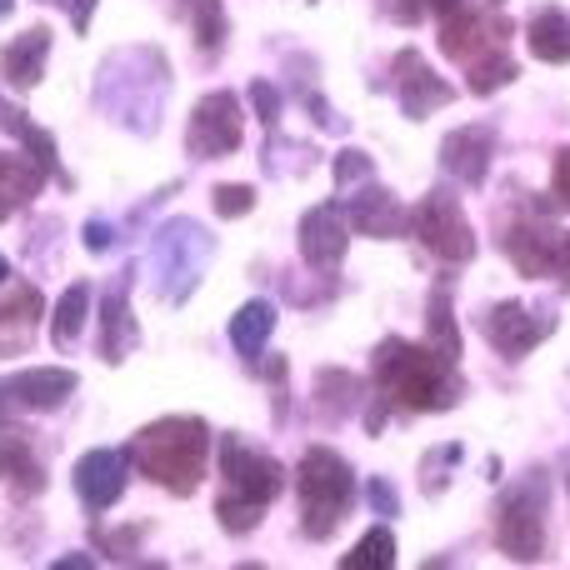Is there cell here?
Returning <instances> with one entry per match:
<instances>
[{
  "instance_id": "cell-1",
  "label": "cell",
  "mask_w": 570,
  "mask_h": 570,
  "mask_svg": "<svg viewBox=\"0 0 570 570\" xmlns=\"http://www.w3.org/2000/svg\"><path fill=\"white\" fill-rule=\"evenodd\" d=\"M371 381L375 395L395 411L411 415H431V411H451L461 405L465 381L455 371V361H445L435 345L425 341H401V335H385L371 355Z\"/></svg>"
},
{
  "instance_id": "cell-2",
  "label": "cell",
  "mask_w": 570,
  "mask_h": 570,
  "mask_svg": "<svg viewBox=\"0 0 570 570\" xmlns=\"http://www.w3.org/2000/svg\"><path fill=\"white\" fill-rule=\"evenodd\" d=\"M166 90H170V60L156 46H130L106 56V66L96 76V106L110 120L130 126L136 136H156Z\"/></svg>"
},
{
  "instance_id": "cell-3",
  "label": "cell",
  "mask_w": 570,
  "mask_h": 570,
  "mask_svg": "<svg viewBox=\"0 0 570 570\" xmlns=\"http://www.w3.org/2000/svg\"><path fill=\"white\" fill-rule=\"evenodd\" d=\"M126 455L146 481H156L160 491L186 501V495H196L200 481H206L210 431L196 415H166V421H150L146 431L130 435Z\"/></svg>"
},
{
  "instance_id": "cell-4",
  "label": "cell",
  "mask_w": 570,
  "mask_h": 570,
  "mask_svg": "<svg viewBox=\"0 0 570 570\" xmlns=\"http://www.w3.org/2000/svg\"><path fill=\"white\" fill-rule=\"evenodd\" d=\"M295 495H301V531L311 541H325L355 501L351 461L341 451H331V445H311L301 455V465H295Z\"/></svg>"
},
{
  "instance_id": "cell-5",
  "label": "cell",
  "mask_w": 570,
  "mask_h": 570,
  "mask_svg": "<svg viewBox=\"0 0 570 570\" xmlns=\"http://www.w3.org/2000/svg\"><path fill=\"white\" fill-rule=\"evenodd\" d=\"M216 250V240L206 236V226L190 216H176L156 230L150 240V271H156V295L170 305H186L196 295L200 276H206V261Z\"/></svg>"
},
{
  "instance_id": "cell-6",
  "label": "cell",
  "mask_w": 570,
  "mask_h": 570,
  "mask_svg": "<svg viewBox=\"0 0 570 570\" xmlns=\"http://www.w3.org/2000/svg\"><path fill=\"white\" fill-rule=\"evenodd\" d=\"M495 546H501V556H511L521 566H535L546 556V475H525L521 485H511L501 495Z\"/></svg>"
},
{
  "instance_id": "cell-7",
  "label": "cell",
  "mask_w": 570,
  "mask_h": 570,
  "mask_svg": "<svg viewBox=\"0 0 570 570\" xmlns=\"http://www.w3.org/2000/svg\"><path fill=\"white\" fill-rule=\"evenodd\" d=\"M411 230L421 236V246L431 250V256L445 261V266H465V261L475 256V230H471V220H465L461 200H455L451 190H431V196L415 200Z\"/></svg>"
},
{
  "instance_id": "cell-8",
  "label": "cell",
  "mask_w": 570,
  "mask_h": 570,
  "mask_svg": "<svg viewBox=\"0 0 570 570\" xmlns=\"http://www.w3.org/2000/svg\"><path fill=\"white\" fill-rule=\"evenodd\" d=\"M246 140V116H240V100L230 90H210L196 100L186 126V156L190 160H226L240 150Z\"/></svg>"
},
{
  "instance_id": "cell-9",
  "label": "cell",
  "mask_w": 570,
  "mask_h": 570,
  "mask_svg": "<svg viewBox=\"0 0 570 570\" xmlns=\"http://www.w3.org/2000/svg\"><path fill=\"white\" fill-rule=\"evenodd\" d=\"M220 475H226V495L250 505H271L285 491V465L276 455L246 445L240 435H226L220 441Z\"/></svg>"
},
{
  "instance_id": "cell-10",
  "label": "cell",
  "mask_w": 570,
  "mask_h": 570,
  "mask_svg": "<svg viewBox=\"0 0 570 570\" xmlns=\"http://www.w3.org/2000/svg\"><path fill=\"white\" fill-rule=\"evenodd\" d=\"M481 331L505 361H525V355L556 331V315H551V305H535L531 311V305H521V301H501L481 315Z\"/></svg>"
},
{
  "instance_id": "cell-11",
  "label": "cell",
  "mask_w": 570,
  "mask_h": 570,
  "mask_svg": "<svg viewBox=\"0 0 570 570\" xmlns=\"http://www.w3.org/2000/svg\"><path fill=\"white\" fill-rule=\"evenodd\" d=\"M505 36H511V26L505 20H485L475 6H455L451 16H441V50L455 60V66L475 70L481 60L501 56L505 50Z\"/></svg>"
},
{
  "instance_id": "cell-12",
  "label": "cell",
  "mask_w": 570,
  "mask_h": 570,
  "mask_svg": "<svg viewBox=\"0 0 570 570\" xmlns=\"http://www.w3.org/2000/svg\"><path fill=\"white\" fill-rule=\"evenodd\" d=\"M295 240H301V261L311 271H335L345 261V250H351V226H345V210L335 206V200L305 210Z\"/></svg>"
},
{
  "instance_id": "cell-13",
  "label": "cell",
  "mask_w": 570,
  "mask_h": 570,
  "mask_svg": "<svg viewBox=\"0 0 570 570\" xmlns=\"http://www.w3.org/2000/svg\"><path fill=\"white\" fill-rule=\"evenodd\" d=\"M126 475H130V455L126 451H106V445L86 451L76 461V495H80V505H86L90 515L110 511V505L126 495Z\"/></svg>"
},
{
  "instance_id": "cell-14",
  "label": "cell",
  "mask_w": 570,
  "mask_h": 570,
  "mask_svg": "<svg viewBox=\"0 0 570 570\" xmlns=\"http://www.w3.org/2000/svg\"><path fill=\"white\" fill-rule=\"evenodd\" d=\"M391 70H395V96H401V110H405L411 120H425L431 110H441V106H451V100H455V86L435 76V70L425 66V56H421L415 46L401 50Z\"/></svg>"
},
{
  "instance_id": "cell-15",
  "label": "cell",
  "mask_w": 570,
  "mask_h": 570,
  "mask_svg": "<svg viewBox=\"0 0 570 570\" xmlns=\"http://www.w3.org/2000/svg\"><path fill=\"white\" fill-rule=\"evenodd\" d=\"M40 315H46V301L36 285L10 281L0 291V355H26L40 331Z\"/></svg>"
},
{
  "instance_id": "cell-16",
  "label": "cell",
  "mask_w": 570,
  "mask_h": 570,
  "mask_svg": "<svg viewBox=\"0 0 570 570\" xmlns=\"http://www.w3.org/2000/svg\"><path fill=\"white\" fill-rule=\"evenodd\" d=\"M495 156V130L491 126H461L441 140V166L451 170L461 186H485Z\"/></svg>"
},
{
  "instance_id": "cell-17",
  "label": "cell",
  "mask_w": 570,
  "mask_h": 570,
  "mask_svg": "<svg viewBox=\"0 0 570 570\" xmlns=\"http://www.w3.org/2000/svg\"><path fill=\"white\" fill-rule=\"evenodd\" d=\"M76 385H80L76 371H66V365H30V371L10 375L6 395L20 411H60L66 395H76Z\"/></svg>"
},
{
  "instance_id": "cell-18",
  "label": "cell",
  "mask_w": 570,
  "mask_h": 570,
  "mask_svg": "<svg viewBox=\"0 0 570 570\" xmlns=\"http://www.w3.org/2000/svg\"><path fill=\"white\" fill-rule=\"evenodd\" d=\"M345 216H351V226L361 230V236H375V240H401L405 230H411V210H405L385 186H371V180H365L361 196H351V210H345Z\"/></svg>"
},
{
  "instance_id": "cell-19",
  "label": "cell",
  "mask_w": 570,
  "mask_h": 570,
  "mask_svg": "<svg viewBox=\"0 0 570 570\" xmlns=\"http://www.w3.org/2000/svg\"><path fill=\"white\" fill-rule=\"evenodd\" d=\"M561 230L551 226H511L505 230V256H511V266L521 271L525 281L531 276H551V271H561Z\"/></svg>"
},
{
  "instance_id": "cell-20",
  "label": "cell",
  "mask_w": 570,
  "mask_h": 570,
  "mask_svg": "<svg viewBox=\"0 0 570 570\" xmlns=\"http://www.w3.org/2000/svg\"><path fill=\"white\" fill-rule=\"evenodd\" d=\"M50 170L40 166L30 150H0V220L20 216L30 200L40 196Z\"/></svg>"
},
{
  "instance_id": "cell-21",
  "label": "cell",
  "mask_w": 570,
  "mask_h": 570,
  "mask_svg": "<svg viewBox=\"0 0 570 570\" xmlns=\"http://www.w3.org/2000/svg\"><path fill=\"white\" fill-rule=\"evenodd\" d=\"M136 345H140V331H136V315H130L126 281H120L100 295V355H106L110 365H120Z\"/></svg>"
},
{
  "instance_id": "cell-22",
  "label": "cell",
  "mask_w": 570,
  "mask_h": 570,
  "mask_svg": "<svg viewBox=\"0 0 570 570\" xmlns=\"http://www.w3.org/2000/svg\"><path fill=\"white\" fill-rule=\"evenodd\" d=\"M50 56V30L46 26H30L20 36H10V46L0 50V70L16 90H36L40 86V70H46Z\"/></svg>"
},
{
  "instance_id": "cell-23",
  "label": "cell",
  "mask_w": 570,
  "mask_h": 570,
  "mask_svg": "<svg viewBox=\"0 0 570 570\" xmlns=\"http://www.w3.org/2000/svg\"><path fill=\"white\" fill-rule=\"evenodd\" d=\"M0 461H6V471H10V491H16L20 501H30V495L46 491V465H40L30 431H16V425H10L6 441H0Z\"/></svg>"
},
{
  "instance_id": "cell-24",
  "label": "cell",
  "mask_w": 570,
  "mask_h": 570,
  "mask_svg": "<svg viewBox=\"0 0 570 570\" xmlns=\"http://www.w3.org/2000/svg\"><path fill=\"white\" fill-rule=\"evenodd\" d=\"M271 331H276V305H271V301H246L236 315H230V345H236L250 365L261 361Z\"/></svg>"
},
{
  "instance_id": "cell-25",
  "label": "cell",
  "mask_w": 570,
  "mask_h": 570,
  "mask_svg": "<svg viewBox=\"0 0 570 570\" xmlns=\"http://www.w3.org/2000/svg\"><path fill=\"white\" fill-rule=\"evenodd\" d=\"M176 16L190 20V36H196V50L200 56H220L226 50V6L220 0H176Z\"/></svg>"
},
{
  "instance_id": "cell-26",
  "label": "cell",
  "mask_w": 570,
  "mask_h": 570,
  "mask_svg": "<svg viewBox=\"0 0 570 570\" xmlns=\"http://www.w3.org/2000/svg\"><path fill=\"white\" fill-rule=\"evenodd\" d=\"M525 46L535 60L546 66H566L570 60V16L566 10H541V16L525 26Z\"/></svg>"
},
{
  "instance_id": "cell-27",
  "label": "cell",
  "mask_w": 570,
  "mask_h": 570,
  "mask_svg": "<svg viewBox=\"0 0 570 570\" xmlns=\"http://www.w3.org/2000/svg\"><path fill=\"white\" fill-rule=\"evenodd\" d=\"M90 321V285L76 281L66 285V295L56 301V311H50V341L60 345V351H70V345L80 341V331H86Z\"/></svg>"
},
{
  "instance_id": "cell-28",
  "label": "cell",
  "mask_w": 570,
  "mask_h": 570,
  "mask_svg": "<svg viewBox=\"0 0 570 570\" xmlns=\"http://www.w3.org/2000/svg\"><path fill=\"white\" fill-rule=\"evenodd\" d=\"M0 130H6V136H16L20 146L30 150V156L40 160V166L50 170V176L60 180V186H70L66 180V170H60V156H56V140L46 136V130L36 126V120H26V110H0Z\"/></svg>"
},
{
  "instance_id": "cell-29",
  "label": "cell",
  "mask_w": 570,
  "mask_h": 570,
  "mask_svg": "<svg viewBox=\"0 0 570 570\" xmlns=\"http://www.w3.org/2000/svg\"><path fill=\"white\" fill-rule=\"evenodd\" d=\"M425 345L445 355V361H461V331H455V315H451V285H435L431 305H425Z\"/></svg>"
},
{
  "instance_id": "cell-30",
  "label": "cell",
  "mask_w": 570,
  "mask_h": 570,
  "mask_svg": "<svg viewBox=\"0 0 570 570\" xmlns=\"http://www.w3.org/2000/svg\"><path fill=\"white\" fill-rule=\"evenodd\" d=\"M395 566V535L385 525L365 531L351 556H341V570H391Z\"/></svg>"
},
{
  "instance_id": "cell-31",
  "label": "cell",
  "mask_w": 570,
  "mask_h": 570,
  "mask_svg": "<svg viewBox=\"0 0 570 570\" xmlns=\"http://www.w3.org/2000/svg\"><path fill=\"white\" fill-rule=\"evenodd\" d=\"M315 395H321V411L331 415V421H341V415H351L355 395H361V381H355L351 371H321L315 375Z\"/></svg>"
},
{
  "instance_id": "cell-32",
  "label": "cell",
  "mask_w": 570,
  "mask_h": 570,
  "mask_svg": "<svg viewBox=\"0 0 570 570\" xmlns=\"http://www.w3.org/2000/svg\"><path fill=\"white\" fill-rule=\"evenodd\" d=\"M461 445L455 441H445V445H431V451L421 455V491L425 495H441L445 485H451V471L461 465Z\"/></svg>"
},
{
  "instance_id": "cell-33",
  "label": "cell",
  "mask_w": 570,
  "mask_h": 570,
  "mask_svg": "<svg viewBox=\"0 0 570 570\" xmlns=\"http://www.w3.org/2000/svg\"><path fill=\"white\" fill-rule=\"evenodd\" d=\"M515 70H521V66H515V60L501 50V56L481 60V66H475V70H465V76H471V90H475V96H491V90L511 86V80H515Z\"/></svg>"
},
{
  "instance_id": "cell-34",
  "label": "cell",
  "mask_w": 570,
  "mask_h": 570,
  "mask_svg": "<svg viewBox=\"0 0 570 570\" xmlns=\"http://www.w3.org/2000/svg\"><path fill=\"white\" fill-rule=\"evenodd\" d=\"M261 511H266V505L236 501V495H226V491H220V501H216L220 531H230V535H246V531H256V525H261Z\"/></svg>"
},
{
  "instance_id": "cell-35",
  "label": "cell",
  "mask_w": 570,
  "mask_h": 570,
  "mask_svg": "<svg viewBox=\"0 0 570 570\" xmlns=\"http://www.w3.org/2000/svg\"><path fill=\"white\" fill-rule=\"evenodd\" d=\"M210 206H216L220 220H240V216H250V210H256V190H250V186H236V180H230V186H216V190H210Z\"/></svg>"
},
{
  "instance_id": "cell-36",
  "label": "cell",
  "mask_w": 570,
  "mask_h": 570,
  "mask_svg": "<svg viewBox=\"0 0 570 570\" xmlns=\"http://www.w3.org/2000/svg\"><path fill=\"white\" fill-rule=\"evenodd\" d=\"M365 505H371L375 515H385V521L401 515V495H395V485L385 481V475H371V481H365Z\"/></svg>"
},
{
  "instance_id": "cell-37",
  "label": "cell",
  "mask_w": 570,
  "mask_h": 570,
  "mask_svg": "<svg viewBox=\"0 0 570 570\" xmlns=\"http://www.w3.org/2000/svg\"><path fill=\"white\" fill-rule=\"evenodd\" d=\"M371 156H365V150H341V156H335V190H351L355 180L361 176H371Z\"/></svg>"
},
{
  "instance_id": "cell-38",
  "label": "cell",
  "mask_w": 570,
  "mask_h": 570,
  "mask_svg": "<svg viewBox=\"0 0 570 570\" xmlns=\"http://www.w3.org/2000/svg\"><path fill=\"white\" fill-rule=\"evenodd\" d=\"M250 100H256V110H261V126L276 130L281 126V90L271 86V80H250Z\"/></svg>"
},
{
  "instance_id": "cell-39",
  "label": "cell",
  "mask_w": 570,
  "mask_h": 570,
  "mask_svg": "<svg viewBox=\"0 0 570 570\" xmlns=\"http://www.w3.org/2000/svg\"><path fill=\"white\" fill-rule=\"evenodd\" d=\"M455 6H461V0H401L395 16H401L405 26H415V20H425V16H451Z\"/></svg>"
},
{
  "instance_id": "cell-40",
  "label": "cell",
  "mask_w": 570,
  "mask_h": 570,
  "mask_svg": "<svg viewBox=\"0 0 570 570\" xmlns=\"http://www.w3.org/2000/svg\"><path fill=\"white\" fill-rule=\"evenodd\" d=\"M80 240H86L90 256H106L110 246H116V226L110 220H86V230H80Z\"/></svg>"
},
{
  "instance_id": "cell-41",
  "label": "cell",
  "mask_w": 570,
  "mask_h": 570,
  "mask_svg": "<svg viewBox=\"0 0 570 570\" xmlns=\"http://www.w3.org/2000/svg\"><path fill=\"white\" fill-rule=\"evenodd\" d=\"M551 190H556V200L570 210V146L556 150V170H551Z\"/></svg>"
},
{
  "instance_id": "cell-42",
  "label": "cell",
  "mask_w": 570,
  "mask_h": 570,
  "mask_svg": "<svg viewBox=\"0 0 570 570\" xmlns=\"http://www.w3.org/2000/svg\"><path fill=\"white\" fill-rule=\"evenodd\" d=\"M60 6L70 10V26H76L80 36H86V30H90V16H96V6H100V0H60Z\"/></svg>"
},
{
  "instance_id": "cell-43",
  "label": "cell",
  "mask_w": 570,
  "mask_h": 570,
  "mask_svg": "<svg viewBox=\"0 0 570 570\" xmlns=\"http://www.w3.org/2000/svg\"><path fill=\"white\" fill-rule=\"evenodd\" d=\"M50 570H90V556H60V561H50Z\"/></svg>"
},
{
  "instance_id": "cell-44",
  "label": "cell",
  "mask_w": 570,
  "mask_h": 570,
  "mask_svg": "<svg viewBox=\"0 0 570 570\" xmlns=\"http://www.w3.org/2000/svg\"><path fill=\"white\" fill-rule=\"evenodd\" d=\"M561 281L570 285V236L561 240Z\"/></svg>"
},
{
  "instance_id": "cell-45",
  "label": "cell",
  "mask_w": 570,
  "mask_h": 570,
  "mask_svg": "<svg viewBox=\"0 0 570 570\" xmlns=\"http://www.w3.org/2000/svg\"><path fill=\"white\" fill-rule=\"evenodd\" d=\"M6 281H10V261L0 256V285H6Z\"/></svg>"
},
{
  "instance_id": "cell-46",
  "label": "cell",
  "mask_w": 570,
  "mask_h": 570,
  "mask_svg": "<svg viewBox=\"0 0 570 570\" xmlns=\"http://www.w3.org/2000/svg\"><path fill=\"white\" fill-rule=\"evenodd\" d=\"M10 6H16V0H0V16H10Z\"/></svg>"
},
{
  "instance_id": "cell-47",
  "label": "cell",
  "mask_w": 570,
  "mask_h": 570,
  "mask_svg": "<svg viewBox=\"0 0 570 570\" xmlns=\"http://www.w3.org/2000/svg\"><path fill=\"white\" fill-rule=\"evenodd\" d=\"M566 485H570V475H566Z\"/></svg>"
},
{
  "instance_id": "cell-48",
  "label": "cell",
  "mask_w": 570,
  "mask_h": 570,
  "mask_svg": "<svg viewBox=\"0 0 570 570\" xmlns=\"http://www.w3.org/2000/svg\"><path fill=\"white\" fill-rule=\"evenodd\" d=\"M0 465H6V461H0Z\"/></svg>"
}]
</instances>
